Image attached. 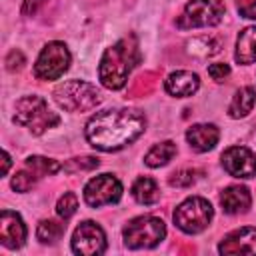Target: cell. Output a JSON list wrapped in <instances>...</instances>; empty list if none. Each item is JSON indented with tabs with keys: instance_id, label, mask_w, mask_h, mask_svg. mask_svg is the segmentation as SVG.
Returning a JSON list of instances; mask_svg holds the SVG:
<instances>
[{
	"instance_id": "10",
	"label": "cell",
	"mask_w": 256,
	"mask_h": 256,
	"mask_svg": "<svg viewBox=\"0 0 256 256\" xmlns=\"http://www.w3.org/2000/svg\"><path fill=\"white\" fill-rule=\"evenodd\" d=\"M120 198H122V184L112 174L94 176L84 186V200L92 208H100L104 204H114Z\"/></svg>"
},
{
	"instance_id": "5",
	"label": "cell",
	"mask_w": 256,
	"mask_h": 256,
	"mask_svg": "<svg viewBox=\"0 0 256 256\" xmlns=\"http://www.w3.org/2000/svg\"><path fill=\"white\" fill-rule=\"evenodd\" d=\"M124 244L132 250L138 248H154L156 244H160L166 236V224L156 218V216H138L132 218L126 226H124Z\"/></svg>"
},
{
	"instance_id": "30",
	"label": "cell",
	"mask_w": 256,
	"mask_h": 256,
	"mask_svg": "<svg viewBox=\"0 0 256 256\" xmlns=\"http://www.w3.org/2000/svg\"><path fill=\"white\" fill-rule=\"evenodd\" d=\"M44 4H46V0H24L22 2V14L24 16H34Z\"/></svg>"
},
{
	"instance_id": "4",
	"label": "cell",
	"mask_w": 256,
	"mask_h": 256,
	"mask_svg": "<svg viewBox=\"0 0 256 256\" xmlns=\"http://www.w3.org/2000/svg\"><path fill=\"white\" fill-rule=\"evenodd\" d=\"M54 100L68 112H86L102 102L96 86L84 80H66L54 88Z\"/></svg>"
},
{
	"instance_id": "6",
	"label": "cell",
	"mask_w": 256,
	"mask_h": 256,
	"mask_svg": "<svg viewBox=\"0 0 256 256\" xmlns=\"http://www.w3.org/2000/svg\"><path fill=\"white\" fill-rule=\"evenodd\" d=\"M212 216L214 208L206 198L190 196L174 210V224L186 234H198L210 226Z\"/></svg>"
},
{
	"instance_id": "29",
	"label": "cell",
	"mask_w": 256,
	"mask_h": 256,
	"mask_svg": "<svg viewBox=\"0 0 256 256\" xmlns=\"http://www.w3.org/2000/svg\"><path fill=\"white\" fill-rule=\"evenodd\" d=\"M208 74L212 76V80L222 82V80L230 74V66H228V64H210V66H208Z\"/></svg>"
},
{
	"instance_id": "23",
	"label": "cell",
	"mask_w": 256,
	"mask_h": 256,
	"mask_svg": "<svg viewBox=\"0 0 256 256\" xmlns=\"http://www.w3.org/2000/svg\"><path fill=\"white\" fill-rule=\"evenodd\" d=\"M66 230V224L64 222H58V220H42L36 228V236L42 244H54L62 238Z\"/></svg>"
},
{
	"instance_id": "13",
	"label": "cell",
	"mask_w": 256,
	"mask_h": 256,
	"mask_svg": "<svg viewBox=\"0 0 256 256\" xmlns=\"http://www.w3.org/2000/svg\"><path fill=\"white\" fill-rule=\"evenodd\" d=\"M220 254H256V228L244 226L226 234L218 246Z\"/></svg>"
},
{
	"instance_id": "22",
	"label": "cell",
	"mask_w": 256,
	"mask_h": 256,
	"mask_svg": "<svg viewBox=\"0 0 256 256\" xmlns=\"http://www.w3.org/2000/svg\"><path fill=\"white\" fill-rule=\"evenodd\" d=\"M186 50L192 56L208 58V56H214L220 52V40L214 36H198V38H192L186 42Z\"/></svg>"
},
{
	"instance_id": "26",
	"label": "cell",
	"mask_w": 256,
	"mask_h": 256,
	"mask_svg": "<svg viewBox=\"0 0 256 256\" xmlns=\"http://www.w3.org/2000/svg\"><path fill=\"white\" fill-rule=\"evenodd\" d=\"M78 208V198L74 192H64V196H60L58 204H56V214L62 218V220H68L74 216Z\"/></svg>"
},
{
	"instance_id": "27",
	"label": "cell",
	"mask_w": 256,
	"mask_h": 256,
	"mask_svg": "<svg viewBox=\"0 0 256 256\" xmlns=\"http://www.w3.org/2000/svg\"><path fill=\"white\" fill-rule=\"evenodd\" d=\"M26 64V58L20 50H10L8 56H6V68L10 72H16V70H22V66Z\"/></svg>"
},
{
	"instance_id": "7",
	"label": "cell",
	"mask_w": 256,
	"mask_h": 256,
	"mask_svg": "<svg viewBox=\"0 0 256 256\" xmlns=\"http://www.w3.org/2000/svg\"><path fill=\"white\" fill-rule=\"evenodd\" d=\"M224 12L226 8L222 0H188L176 20V26L182 30L216 26L224 18Z\"/></svg>"
},
{
	"instance_id": "17",
	"label": "cell",
	"mask_w": 256,
	"mask_h": 256,
	"mask_svg": "<svg viewBox=\"0 0 256 256\" xmlns=\"http://www.w3.org/2000/svg\"><path fill=\"white\" fill-rule=\"evenodd\" d=\"M220 204L226 214H244V212H248V208L252 204V196L246 186L234 184V186H228L222 190Z\"/></svg>"
},
{
	"instance_id": "28",
	"label": "cell",
	"mask_w": 256,
	"mask_h": 256,
	"mask_svg": "<svg viewBox=\"0 0 256 256\" xmlns=\"http://www.w3.org/2000/svg\"><path fill=\"white\" fill-rule=\"evenodd\" d=\"M236 8H238L240 16L250 18V20H256V0H238Z\"/></svg>"
},
{
	"instance_id": "8",
	"label": "cell",
	"mask_w": 256,
	"mask_h": 256,
	"mask_svg": "<svg viewBox=\"0 0 256 256\" xmlns=\"http://www.w3.org/2000/svg\"><path fill=\"white\" fill-rule=\"evenodd\" d=\"M68 66H70V52L66 44L54 40L42 48L34 64V76L38 80H56L68 70Z\"/></svg>"
},
{
	"instance_id": "3",
	"label": "cell",
	"mask_w": 256,
	"mask_h": 256,
	"mask_svg": "<svg viewBox=\"0 0 256 256\" xmlns=\"http://www.w3.org/2000/svg\"><path fill=\"white\" fill-rule=\"evenodd\" d=\"M14 122L26 126L32 134H42L48 128H54L60 118L56 112L48 108V102L42 96L30 94L22 96L14 106Z\"/></svg>"
},
{
	"instance_id": "9",
	"label": "cell",
	"mask_w": 256,
	"mask_h": 256,
	"mask_svg": "<svg viewBox=\"0 0 256 256\" xmlns=\"http://www.w3.org/2000/svg\"><path fill=\"white\" fill-rule=\"evenodd\" d=\"M62 166L52 160V158H44V156H30L24 160V164L20 166V170L14 174L12 178V188L16 192H28L32 190L38 180H42L44 176L56 174Z\"/></svg>"
},
{
	"instance_id": "1",
	"label": "cell",
	"mask_w": 256,
	"mask_h": 256,
	"mask_svg": "<svg viewBox=\"0 0 256 256\" xmlns=\"http://www.w3.org/2000/svg\"><path fill=\"white\" fill-rule=\"evenodd\" d=\"M146 130V116L140 110L116 108L96 112L86 124V140L102 152H116L132 144Z\"/></svg>"
},
{
	"instance_id": "18",
	"label": "cell",
	"mask_w": 256,
	"mask_h": 256,
	"mask_svg": "<svg viewBox=\"0 0 256 256\" xmlns=\"http://www.w3.org/2000/svg\"><path fill=\"white\" fill-rule=\"evenodd\" d=\"M234 58L238 64H254L256 62V26H248L238 34Z\"/></svg>"
},
{
	"instance_id": "11",
	"label": "cell",
	"mask_w": 256,
	"mask_h": 256,
	"mask_svg": "<svg viewBox=\"0 0 256 256\" xmlns=\"http://www.w3.org/2000/svg\"><path fill=\"white\" fill-rule=\"evenodd\" d=\"M106 250V234L104 230L92 222L84 220L72 234V252L80 256H100Z\"/></svg>"
},
{
	"instance_id": "19",
	"label": "cell",
	"mask_w": 256,
	"mask_h": 256,
	"mask_svg": "<svg viewBox=\"0 0 256 256\" xmlns=\"http://www.w3.org/2000/svg\"><path fill=\"white\" fill-rule=\"evenodd\" d=\"M254 102H256V90L252 86H242L232 96V102L228 106V114L232 118H244L252 112Z\"/></svg>"
},
{
	"instance_id": "15",
	"label": "cell",
	"mask_w": 256,
	"mask_h": 256,
	"mask_svg": "<svg viewBox=\"0 0 256 256\" xmlns=\"http://www.w3.org/2000/svg\"><path fill=\"white\" fill-rule=\"evenodd\" d=\"M164 88L170 96H176V98H186V96H192L198 88H200V78L198 74L194 72H188V70H176L172 72L166 80H164Z\"/></svg>"
},
{
	"instance_id": "14",
	"label": "cell",
	"mask_w": 256,
	"mask_h": 256,
	"mask_svg": "<svg viewBox=\"0 0 256 256\" xmlns=\"http://www.w3.org/2000/svg\"><path fill=\"white\" fill-rule=\"evenodd\" d=\"M26 240V224L20 214L12 210H2L0 214V242L6 248H20Z\"/></svg>"
},
{
	"instance_id": "21",
	"label": "cell",
	"mask_w": 256,
	"mask_h": 256,
	"mask_svg": "<svg viewBox=\"0 0 256 256\" xmlns=\"http://www.w3.org/2000/svg\"><path fill=\"white\" fill-rule=\"evenodd\" d=\"M174 156H176V144H174L172 140H166V142L154 144V146L146 152L144 164L150 166V168H160V166L168 164Z\"/></svg>"
},
{
	"instance_id": "31",
	"label": "cell",
	"mask_w": 256,
	"mask_h": 256,
	"mask_svg": "<svg viewBox=\"0 0 256 256\" xmlns=\"http://www.w3.org/2000/svg\"><path fill=\"white\" fill-rule=\"evenodd\" d=\"M2 158H4V164H2V176H6L8 174V168H10V164H12V160H10V154L4 150L2 152Z\"/></svg>"
},
{
	"instance_id": "24",
	"label": "cell",
	"mask_w": 256,
	"mask_h": 256,
	"mask_svg": "<svg viewBox=\"0 0 256 256\" xmlns=\"http://www.w3.org/2000/svg\"><path fill=\"white\" fill-rule=\"evenodd\" d=\"M200 176H202V170H196V168H182V170H176V172L170 174L168 184H170V186H176V188H188V186H192Z\"/></svg>"
},
{
	"instance_id": "2",
	"label": "cell",
	"mask_w": 256,
	"mask_h": 256,
	"mask_svg": "<svg viewBox=\"0 0 256 256\" xmlns=\"http://www.w3.org/2000/svg\"><path fill=\"white\" fill-rule=\"evenodd\" d=\"M140 62V48L134 34L120 38L116 44L106 48L100 60L98 76L104 88L108 90H120L126 86L128 76L132 68Z\"/></svg>"
},
{
	"instance_id": "12",
	"label": "cell",
	"mask_w": 256,
	"mask_h": 256,
	"mask_svg": "<svg viewBox=\"0 0 256 256\" xmlns=\"http://www.w3.org/2000/svg\"><path fill=\"white\" fill-rule=\"evenodd\" d=\"M222 166L234 178H254L256 154L246 146H230L222 152Z\"/></svg>"
},
{
	"instance_id": "20",
	"label": "cell",
	"mask_w": 256,
	"mask_h": 256,
	"mask_svg": "<svg viewBox=\"0 0 256 256\" xmlns=\"http://www.w3.org/2000/svg\"><path fill=\"white\" fill-rule=\"evenodd\" d=\"M132 196L136 202L144 204V206H150L154 202L160 200V188L156 184L154 178L150 176H140L134 184H132Z\"/></svg>"
},
{
	"instance_id": "16",
	"label": "cell",
	"mask_w": 256,
	"mask_h": 256,
	"mask_svg": "<svg viewBox=\"0 0 256 256\" xmlns=\"http://www.w3.org/2000/svg\"><path fill=\"white\" fill-rule=\"evenodd\" d=\"M186 140L192 150L196 152H208L212 150L220 140V130L214 124H194L186 132Z\"/></svg>"
},
{
	"instance_id": "25",
	"label": "cell",
	"mask_w": 256,
	"mask_h": 256,
	"mask_svg": "<svg viewBox=\"0 0 256 256\" xmlns=\"http://www.w3.org/2000/svg\"><path fill=\"white\" fill-rule=\"evenodd\" d=\"M100 160L94 158V156H76V158H70L62 168L68 172V174H74V172H88V170H94L98 168Z\"/></svg>"
}]
</instances>
